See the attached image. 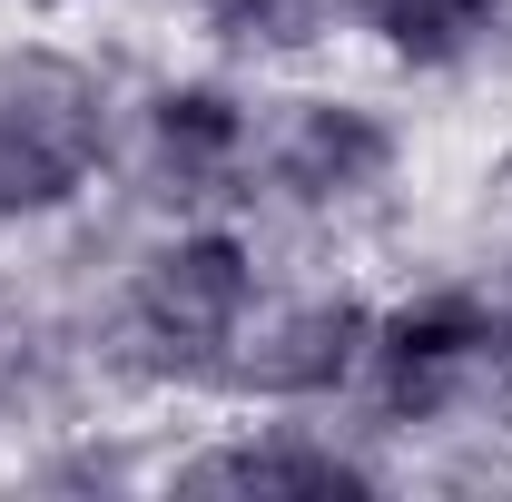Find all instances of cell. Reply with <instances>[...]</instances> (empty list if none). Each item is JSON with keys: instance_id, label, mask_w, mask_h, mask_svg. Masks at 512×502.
I'll use <instances>...</instances> for the list:
<instances>
[{"instance_id": "cell-1", "label": "cell", "mask_w": 512, "mask_h": 502, "mask_svg": "<svg viewBox=\"0 0 512 502\" xmlns=\"http://www.w3.org/2000/svg\"><path fill=\"white\" fill-rule=\"evenodd\" d=\"M128 79L89 40H0V247L60 237L119 178Z\"/></svg>"}, {"instance_id": "cell-7", "label": "cell", "mask_w": 512, "mask_h": 502, "mask_svg": "<svg viewBox=\"0 0 512 502\" xmlns=\"http://www.w3.org/2000/svg\"><path fill=\"white\" fill-rule=\"evenodd\" d=\"M188 30L207 60L227 69H306L335 50V0H188Z\"/></svg>"}, {"instance_id": "cell-4", "label": "cell", "mask_w": 512, "mask_h": 502, "mask_svg": "<svg viewBox=\"0 0 512 502\" xmlns=\"http://www.w3.org/2000/svg\"><path fill=\"white\" fill-rule=\"evenodd\" d=\"M256 99L237 69H168L148 89H128L119 128V178L148 217H247L256 188ZM109 178V188H119Z\"/></svg>"}, {"instance_id": "cell-2", "label": "cell", "mask_w": 512, "mask_h": 502, "mask_svg": "<svg viewBox=\"0 0 512 502\" xmlns=\"http://www.w3.org/2000/svg\"><path fill=\"white\" fill-rule=\"evenodd\" d=\"M414 188V138L375 89L296 79L256 109V188L247 217H286L306 237H365Z\"/></svg>"}, {"instance_id": "cell-6", "label": "cell", "mask_w": 512, "mask_h": 502, "mask_svg": "<svg viewBox=\"0 0 512 502\" xmlns=\"http://www.w3.org/2000/svg\"><path fill=\"white\" fill-rule=\"evenodd\" d=\"M335 30L404 79H473L503 50L512 0H335Z\"/></svg>"}, {"instance_id": "cell-8", "label": "cell", "mask_w": 512, "mask_h": 502, "mask_svg": "<svg viewBox=\"0 0 512 502\" xmlns=\"http://www.w3.org/2000/svg\"><path fill=\"white\" fill-rule=\"evenodd\" d=\"M483 286H493V384H503V424H512V256L483 266Z\"/></svg>"}, {"instance_id": "cell-5", "label": "cell", "mask_w": 512, "mask_h": 502, "mask_svg": "<svg viewBox=\"0 0 512 502\" xmlns=\"http://www.w3.org/2000/svg\"><path fill=\"white\" fill-rule=\"evenodd\" d=\"M365 345H375V296L355 276H306V286L266 276L247 335L227 355L217 414L227 404L237 414H335L365 384Z\"/></svg>"}, {"instance_id": "cell-3", "label": "cell", "mask_w": 512, "mask_h": 502, "mask_svg": "<svg viewBox=\"0 0 512 502\" xmlns=\"http://www.w3.org/2000/svg\"><path fill=\"white\" fill-rule=\"evenodd\" d=\"M355 404L375 414L365 434H473L503 424L493 384V286L483 276H424L375 296V345Z\"/></svg>"}]
</instances>
